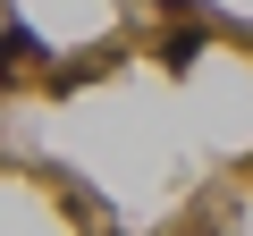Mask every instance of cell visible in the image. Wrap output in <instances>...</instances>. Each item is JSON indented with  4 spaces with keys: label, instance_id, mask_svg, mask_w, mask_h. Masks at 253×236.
<instances>
[{
    "label": "cell",
    "instance_id": "cell-1",
    "mask_svg": "<svg viewBox=\"0 0 253 236\" xmlns=\"http://www.w3.org/2000/svg\"><path fill=\"white\" fill-rule=\"evenodd\" d=\"M203 42H211V34H203L194 17H177V26L161 34V59H169V68H194V59H203Z\"/></svg>",
    "mask_w": 253,
    "mask_h": 236
},
{
    "label": "cell",
    "instance_id": "cell-2",
    "mask_svg": "<svg viewBox=\"0 0 253 236\" xmlns=\"http://www.w3.org/2000/svg\"><path fill=\"white\" fill-rule=\"evenodd\" d=\"M161 9H177V17H194V0H161Z\"/></svg>",
    "mask_w": 253,
    "mask_h": 236
}]
</instances>
